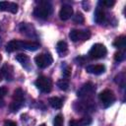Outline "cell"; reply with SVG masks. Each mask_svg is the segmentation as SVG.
Here are the masks:
<instances>
[{
	"instance_id": "6da1fadb",
	"label": "cell",
	"mask_w": 126,
	"mask_h": 126,
	"mask_svg": "<svg viewBox=\"0 0 126 126\" xmlns=\"http://www.w3.org/2000/svg\"><path fill=\"white\" fill-rule=\"evenodd\" d=\"M39 48V43L35 41H26V40H18L13 39L9 41L6 45V50L8 52H13L16 50H30L34 51Z\"/></svg>"
},
{
	"instance_id": "7a4b0ae2",
	"label": "cell",
	"mask_w": 126,
	"mask_h": 126,
	"mask_svg": "<svg viewBox=\"0 0 126 126\" xmlns=\"http://www.w3.org/2000/svg\"><path fill=\"white\" fill-rule=\"evenodd\" d=\"M52 13V6L48 1H39L33 10V15L36 18L46 20Z\"/></svg>"
},
{
	"instance_id": "3957f363",
	"label": "cell",
	"mask_w": 126,
	"mask_h": 126,
	"mask_svg": "<svg viewBox=\"0 0 126 126\" xmlns=\"http://www.w3.org/2000/svg\"><path fill=\"white\" fill-rule=\"evenodd\" d=\"M74 108L77 112L80 113H89L92 112L95 109V105L94 103V101L92 100V98H84L81 101L75 102L74 104Z\"/></svg>"
},
{
	"instance_id": "277c9868",
	"label": "cell",
	"mask_w": 126,
	"mask_h": 126,
	"mask_svg": "<svg viewBox=\"0 0 126 126\" xmlns=\"http://www.w3.org/2000/svg\"><path fill=\"white\" fill-rule=\"evenodd\" d=\"M24 93L22 89L18 88L15 90L14 94H13V99L10 104V110L12 112H17L24 104Z\"/></svg>"
},
{
	"instance_id": "5b68a950",
	"label": "cell",
	"mask_w": 126,
	"mask_h": 126,
	"mask_svg": "<svg viewBox=\"0 0 126 126\" xmlns=\"http://www.w3.org/2000/svg\"><path fill=\"white\" fill-rule=\"evenodd\" d=\"M106 53H107V50H106V47L103 44L95 43L92 46L88 55L91 59H99V58L104 57L106 55Z\"/></svg>"
},
{
	"instance_id": "8992f818",
	"label": "cell",
	"mask_w": 126,
	"mask_h": 126,
	"mask_svg": "<svg viewBox=\"0 0 126 126\" xmlns=\"http://www.w3.org/2000/svg\"><path fill=\"white\" fill-rule=\"evenodd\" d=\"M35 87L42 93H49L52 90V81L50 78L45 76H40L34 82Z\"/></svg>"
},
{
	"instance_id": "52a82bcc",
	"label": "cell",
	"mask_w": 126,
	"mask_h": 126,
	"mask_svg": "<svg viewBox=\"0 0 126 126\" xmlns=\"http://www.w3.org/2000/svg\"><path fill=\"white\" fill-rule=\"evenodd\" d=\"M95 92V88L92 83H87L83 85L77 92V95L81 97L82 99L84 98H92L93 94Z\"/></svg>"
},
{
	"instance_id": "ba28073f",
	"label": "cell",
	"mask_w": 126,
	"mask_h": 126,
	"mask_svg": "<svg viewBox=\"0 0 126 126\" xmlns=\"http://www.w3.org/2000/svg\"><path fill=\"white\" fill-rule=\"evenodd\" d=\"M98 99L103 105V107H108L115 101V95L112 91L104 90L98 94Z\"/></svg>"
},
{
	"instance_id": "9c48e42d",
	"label": "cell",
	"mask_w": 126,
	"mask_h": 126,
	"mask_svg": "<svg viewBox=\"0 0 126 126\" xmlns=\"http://www.w3.org/2000/svg\"><path fill=\"white\" fill-rule=\"evenodd\" d=\"M69 37L72 41L77 42V41H84L88 40L91 37V32L90 31H82V30H72L69 33Z\"/></svg>"
},
{
	"instance_id": "30bf717a",
	"label": "cell",
	"mask_w": 126,
	"mask_h": 126,
	"mask_svg": "<svg viewBox=\"0 0 126 126\" xmlns=\"http://www.w3.org/2000/svg\"><path fill=\"white\" fill-rule=\"evenodd\" d=\"M53 59L52 56L49 53H40L34 57V62L37 65V67L43 69L51 65Z\"/></svg>"
},
{
	"instance_id": "8fae6325",
	"label": "cell",
	"mask_w": 126,
	"mask_h": 126,
	"mask_svg": "<svg viewBox=\"0 0 126 126\" xmlns=\"http://www.w3.org/2000/svg\"><path fill=\"white\" fill-rule=\"evenodd\" d=\"M0 11L2 12H10L16 14L18 11V5L14 2H7V1H0Z\"/></svg>"
},
{
	"instance_id": "7c38bea8",
	"label": "cell",
	"mask_w": 126,
	"mask_h": 126,
	"mask_svg": "<svg viewBox=\"0 0 126 126\" xmlns=\"http://www.w3.org/2000/svg\"><path fill=\"white\" fill-rule=\"evenodd\" d=\"M73 15V8L70 5H63L59 12V17L62 21L69 20Z\"/></svg>"
},
{
	"instance_id": "4fadbf2b",
	"label": "cell",
	"mask_w": 126,
	"mask_h": 126,
	"mask_svg": "<svg viewBox=\"0 0 126 126\" xmlns=\"http://www.w3.org/2000/svg\"><path fill=\"white\" fill-rule=\"evenodd\" d=\"M87 72L90 74H94V75H100L102 73H104L105 71V67L102 64H95V65H89L86 68Z\"/></svg>"
},
{
	"instance_id": "5bb4252c",
	"label": "cell",
	"mask_w": 126,
	"mask_h": 126,
	"mask_svg": "<svg viewBox=\"0 0 126 126\" xmlns=\"http://www.w3.org/2000/svg\"><path fill=\"white\" fill-rule=\"evenodd\" d=\"M92 123V118L90 116H84L79 120L72 119L69 121V126H89Z\"/></svg>"
},
{
	"instance_id": "9a60e30c",
	"label": "cell",
	"mask_w": 126,
	"mask_h": 126,
	"mask_svg": "<svg viewBox=\"0 0 126 126\" xmlns=\"http://www.w3.org/2000/svg\"><path fill=\"white\" fill-rule=\"evenodd\" d=\"M20 31L22 32V33H25L28 36H35V32L32 28V26L29 25L28 23H22L20 26Z\"/></svg>"
},
{
	"instance_id": "2e32d148",
	"label": "cell",
	"mask_w": 126,
	"mask_h": 126,
	"mask_svg": "<svg viewBox=\"0 0 126 126\" xmlns=\"http://www.w3.org/2000/svg\"><path fill=\"white\" fill-rule=\"evenodd\" d=\"M16 60L19 61L21 63V65L24 68H26L27 70L30 69L31 63H30V58H29L28 55H26V54H18V55H16Z\"/></svg>"
},
{
	"instance_id": "e0dca14e",
	"label": "cell",
	"mask_w": 126,
	"mask_h": 126,
	"mask_svg": "<svg viewBox=\"0 0 126 126\" xmlns=\"http://www.w3.org/2000/svg\"><path fill=\"white\" fill-rule=\"evenodd\" d=\"M94 21L97 24H102L105 21V13L102 10V8L97 7L94 12Z\"/></svg>"
},
{
	"instance_id": "ac0fdd59",
	"label": "cell",
	"mask_w": 126,
	"mask_h": 126,
	"mask_svg": "<svg viewBox=\"0 0 126 126\" xmlns=\"http://www.w3.org/2000/svg\"><path fill=\"white\" fill-rule=\"evenodd\" d=\"M56 50H57V53L59 54V56H66V54L68 52V45H67V43L65 41L57 42Z\"/></svg>"
},
{
	"instance_id": "d6986e66",
	"label": "cell",
	"mask_w": 126,
	"mask_h": 126,
	"mask_svg": "<svg viewBox=\"0 0 126 126\" xmlns=\"http://www.w3.org/2000/svg\"><path fill=\"white\" fill-rule=\"evenodd\" d=\"M113 46L119 49H124L126 46V36L125 35H120L116 37L113 41Z\"/></svg>"
},
{
	"instance_id": "ffe728a7",
	"label": "cell",
	"mask_w": 126,
	"mask_h": 126,
	"mask_svg": "<svg viewBox=\"0 0 126 126\" xmlns=\"http://www.w3.org/2000/svg\"><path fill=\"white\" fill-rule=\"evenodd\" d=\"M48 102H49V104H50L53 108H56V109L61 108L62 105H63V100H62L60 97H57V96L50 97V98L48 99Z\"/></svg>"
},
{
	"instance_id": "44dd1931",
	"label": "cell",
	"mask_w": 126,
	"mask_h": 126,
	"mask_svg": "<svg viewBox=\"0 0 126 126\" xmlns=\"http://www.w3.org/2000/svg\"><path fill=\"white\" fill-rule=\"evenodd\" d=\"M1 70L3 71L4 77L6 78V80L11 81L13 79V68L10 65H4Z\"/></svg>"
},
{
	"instance_id": "7402d4cb",
	"label": "cell",
	"mask_w": 126,
	"mask_h": 126,
	"mask_svg": "<svg viewBox=\"0 0 126 126\" xmlns=\"http://www.w3.org/2000/svg\"><path fill=\"white\" fill-rule=\"evenodd\" d=\"M57 86H58V88L60 89V90H62V91H67L68 90V88H69V81H68V79H61V80H59L58 82H57Z\"/></svg>"
},
{
	"instance_id": "603a6c76",
	"label": "cell",
	"mask_w": 126,
	"mask_h": 126,
	"mask_svg": "<svg viewBox=\"0 0 126 126\" xmlns=\"http://www.w3.org/2000/svg\"><path fill=\"white\" fill-rule=\"evenodd\" d=\"M114 81L116 84H118L121 88H123L125 86V74L124 73H120L118 74L115 78H114Z\"/></svg>"
},
{
	"instance_id": "cb8c5ba5",
	"label": "cell",
	"mask_w": 126,
	"mask_h": 126,
	"mask_svg": "<svg viewBox=\"0 0 126 126\" xmlns=\"http://www.w3.org/2000/svg\"><path fill=\"white\" fill-rule=\"evenodd\" d=\"M125 57H126V53H125L124 50H120V51H118V52H116V53L114 54V59H115V61H117V62L123 61V60L125 59Z\"/></svg>"
},
{
	"instance_id": "d4e9b609",
	"label": "cell",
	"mask_w": 126,
	"mask_h": 126,
	"mask_svg": "<svg viewBox=\"0 0 126 126\" xmlns=\"http://www.w3.org/2000/svg\"><path fill=\"white\" fill-rule=\"evenodd\" d=\"M114 4H115V1L114 0H100L98 2V5L99 6H102V7H105V8H110Z\"/></svg>"
},
{
	"instance_id": "484cf974",
	"label": "cell",
	"mask_w": 126,
	"mask_h": 126,
	"mask_svg": "<svg viewBox=\"0 0 126 126\" xmlns=\"http://www.w3.org/2000/svg\"><path fill=\"white\" fill-rule=\"evenodd\" d=\"M63 116L61 114H58L54 117L53 120V126H63Z\"/></svg>"
},
{
	"instance_id": "4316f807",
	"label": "cell",
	"mask_w": 126,
	"mask_h": 126,
	"mask_svg": "<svg viewBox=\"0 0 126 126\" xmlns=\"http://www.w3.org/2000/svg\"><path fill=\"white\" fill-rule=\"evenodd\" d=\"M73 21H74L76 24H83L84 21H85V19H84V16H83L81 13H77L76 16H74Z\"/></svg>"
},
{
	"instance_id": "83f0119b",
	"label": "cell",
	"mask_w": 126,
	"mask_h": 126,
	"mask_svg": "<svg viewBox=\"0 0 126 126\" xmlns=\"http://www.w3.org/2000/svg\"><path fill=\"white\" fill-rule=\"evenodd\" d=\"M7 92H8L7 88H5V87H1V88H0V102L3 101V98H4L5 95L7 94Z\"/></svg>"
},
{
	"instance_id": "f1b7e54d",
	"label": "cell",
	"mask_w": 126,
	"mask_h": 126,
	"mask_svg": "<svg viewBox=\"0 0 126 126\" xmlns=\"http://www.w3.org/2000/svg\"><path fill=\"white\" fill-rule=\"evenodd\" d=\"M63 74H64V77H65L66 79H67V78H69V76H70V74H71V68L67 66V67L64 69Z\"/></svg>"
},
{
	"instance_id": "f546056e",
	"label": "cell",
	"mask_w": 126,
	"mask_h": 126,
	"mask_svg": "<svg viewBox=\"0 0 126 126\" xmlns=\"http://www.w3.org/2000/svg\"><path fill=\"white\" fill-rule=\"evenodd\" d=\"M4 126H17V124L14 122V121H11V120H6L4 122Z\"/></svg>"
},
{
	"instance_id": "4dcf8cb0",
	"label": "cell",
	"mask_w": 126,
	"mask_h": 126,
	"mask_svg": "<svg viewBox=\"0 0 126 126\" xmlns=\"http://www.w3.org/2000/svg\"><path fill=\"white\" fill-rule=\"evenodd\" d=\"M3 78H4V74H3V71H2V70H0V82L3 80Z\"/></svg>"
},
{
	"instance_id": "1f68e13d",
	"label": "cell",
	"mask_w": 126,
	"mask_h": 126,
	"mask_svg": "<svg viewBox=\"0 0 126 126\" xmlns=\"http://www.w3.org/2000/svg\"><path fill=\"white\" fill-rule=\"evenodd\" d=\"M39 126H45V124H40Z\"/></svg>"
},
{
	"instance_id": "d6a6232c",
	"label": "cell",
	"mask_w": 126,
	"mask_h": 126,
	"mask_svg": "<svg viewBox=\"0 0 126 126\" xmlns=\"http://www.w3.org/2000/svg\"><path fill=\"white\" fill-rule=\"evenodd\" d=\"M0 61H1V55H0Z\"/></svg>"
}]
</instances>
